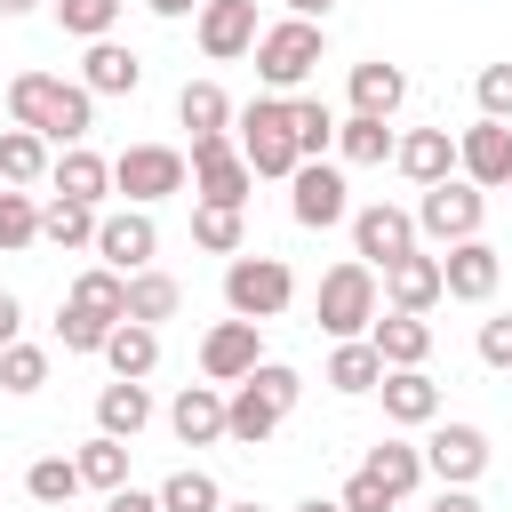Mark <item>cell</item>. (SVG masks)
<instances>
[{
	"instance_id": "cell-1",
	"label": "cell",
	"mask_w": 512,
	"mask_h": 512,
	"mask_svg": "<svg viewBox=\"0 0 512 512\" xmlns=\"http://www.w3.org/2000/svg\"><path fill=\"white\" fill-rule=\"evenodd\" d=\"M8 120L16 128H40L48 144H80L96 128V96L80 80H56V72H16L8 80Z\"/></svg>"
},
{
	"instance_id": "cell-2",
	"label": "cell",
	"mask_w": 512,
	"mask_h": 512,
	"mask_svg": "<svg viewBox=\"0 0 512 512\" xmlns=\"http://www.w3.org/2000/svg\"><path fill=\"white\" fill-rule=\"evenodd\" d=\"M296 392H304V376H296V368H280V360H256V368L232 384V400H224V440H240V448H264V440L280 432V416L296 408Z\"/></svg>"
},
{
	"instance_id": "cell-3",
	"label": "cell",
	"mask_w": 512,
	"mask_h": 512,
	"mask_svg": "<svg viewBox=\"0 0 512 512\" xmlns=\"http://www.w3.org/2000/svg\"><path fill=\"white\" fill-rule=\"evenodd\" d=\"M320 56H328V32H320L312 16H280V24L256 32V80H264L272 96L304 88V80L320 72Z\"/></svg>"
},
{
	"instance_id": "cell-4",
	"label": "cell",
	"mask_w": 512,
	"mask_h": 512,
	"mask_svg": "<svg viewBox=\"0 0 512 512\" xmlns=\"http://www.w3.org/2000/svg\"><path fill=\"white\" fill-rule=\"evenodd\" d=\"M240 152L256 176H296L304 152H296V128H288V96H248L240 104Z\"/></svg>"
},
{
	"instance_id": "cell-5",
	"label": "cell",
	"mask_w": 512,
	"mask_h": 512,
	"mask_svg": "<svg viewBox=\"0 0 512 512\" xmlns=\"http://www.w3.org/2000/svg\"><path fill=\"white\" fill-rule=\"evenodd\" d=\"M288 296H296V272H288L280 256H232V264H224V304H232L240 320H280Z\"/></svg>"
},
{
	"instance_id": "cell-6",
	"label": "cell",
	"mask_w": 512,
	"mask_h": 512,
	"mask_svg": "<svg viewBox=\"0 0 512 512\" xmlns=\"http://www.w3.org/2000/svg\"><path fill=\"white\" fill-rule=\"evenodd\" d=\"M320 328L344 344V336H368L376 328V264H336V272H320Z\"/></svg>"
},
{
	"instance_id": "cell-7",
	"label": "cell",
	"mask_w": 512,
	"mask_h": 512,
	"mask_svg": "<svg viewBox=\"0 0 512 512\" xmlns=\"http://www.w3.org/2000/svg\"><path fill=\"white\" fill-rule=\"evenodd\" d=\"M192 184H200V200H216V208H248L256 168H248V152H240L232 128H224V136H192Z\"/></svg>"
},
{
	"instance_id": "cell-8",
	"label": "cell",
	"mask_w": 512,
	"mask_h": 512,
	"mask_svg": "<svg viewBox=\"0 0 512 512\" xmlns=\"http://www.w3.org/2000/svg\"><path fill=\"white\" fill-rule=\"evenodd\" d=\"M480 216H488V200H480V184H472V176H440V184H424V200H416V232H424V240H440V248L472 240V232H480Z\"/></svg>"
},
{
	"instance_id": "cell-9",
	"label": "cell",
	"mask_w": 512,
	"mask_h": 512,
	"mask_svg": "<svg viewBox=\"0 0 512 512\" xmlns=\"http://www.w3.org/2000/svg\"><path fill=\"white\" fill-rule=\"evenodd\" d=\"M184 176H192V160H184L176 144H128V152L112 160V192H128L136 208H152V200L184 192Z\"/></svg>"
},
{
	"instance_id": "cell-10",
	"label": "cell",
	"mask_w": 512,
	"mask_h": 512,
	"mask_svg": "<svg viewBox=\"0 0 512 512\" xmlns=\"http://www.w3.org/2000/svg\"><path fill=\"white\" fill-rule=\"evenodd\" d=\"M408 248H416V216H408V208H392V200L352 208V256H360V264L384 272V264H400Z\"/></svg>"
},
{
	"instance_id": "cell-11",
	"label": "cell",
	"mask_w": 512,
	"mask_h": 512,
	"mask_svg": "<svg viewBox=\"0 0 512 512\" xmlns=\"http://www.w3.org/2000/svg\"><path fill=\"white\" fill-rule=\"evenodd\" d=\"M96 256L112 264V272H144L152 256H160V224H152V208H112V216H96Z\"/></svg>"
},
{
	"instance_id": "cell-12",
	"label": "cell",
	"mask_w": 512,
	"mask_h": 512,
	"mask_svg": "<svg viewBox=\"0 0 512 512\" xmlns=\"http://www.w3.org/2000/svg\"><path fill=\"white\" fill-rule=\"evenodd\" d=\"M256 328H264V320H240V312L216 320V328L200 336V376H208V384H240V376L264 360V336H256Z\"/></svg>"
},
{
	"instance_id": "cell-13",
	"label": "cell",
	"mask_w": 512,
	"mask_h": 512,
	"mask_svg": "<svg viewBox=\"0 0 512 512\" xmlns=\"http://www.w3.org/2000/svg\"><path fill=\"white\" fill-rule=\"evenodd\" d=\"M456 176H472L480 192H496V184H512V120H472L464 136H456Z\"/></svg>"
},
{
	"instance_id": "cell-14",
	"label": "cell",
	"mask_w": 512,
	"mask_h": 512,
	"mask_svg": "<svg viewBox=\"0 0 512 512\" xmlns=\"http://www.w3.org/2000/svg\"><path fill=\"white\" fill-rule=\"evenodd\" d=\"M424 472L472 488V480L488 472V432H480V424H432V440H424Z\"/></svg>"
},
{
	"instance_id": "cell-15",
	"label": "cell",
	"mask_w": 512,
	"mask_h": 512,
	"mask_svg": "<svg viewBox=\"0 0 512 512\" xmlns=\"http://www.w3.org/2000/svg\"><path fill=\"white\" fill-rule=\"evenodd\" d=\"M256 0H200V56L208 64H232V56H256Z\"/></svg>"
},
{
	"instance_id": "cell-16",
	"label": "cell",
	"mask_w": 512,
	"mask_h": 512,
	"mask_svg": "<svg viewBox=\"0 0 512 512\" xmlns=\"http://www.w3.org/2000/svg\"><path fill=\"white\" fill-rule=\"evenodd\" d=\"M288 184H296V200H288V208H296V224H304V232H328V224H344V216H352V200H344V168L304 160Z\"/></svg>"
},
{
	"instance_id": "cell-17",
	"label": "cell",
	"mask_w": 512,
	"mask_h": 512,
	"mask_svg": "<svg viewBox=\"0 0 512 512\" xmlns=\"http://www.w3.org/2000/svg\"><path fill=\"white\" fill-rule=\"evenodd\" d=\"M440 272H448V296H456V304H488L496 280H504V256L472 232V240H456V248L440 256Z\"/></svg>"
},
{
	"instance_id": "cell-18",
	"label": "cell",
	"mask_w": 512,
	"mask_h": 512,
	"mask_svg": "<svg viewBox=\"0 0 512 512\" xmlns=\"http://www.w3.org/2000/svg\"><path fill=\"white\" fill-rule=\"evenodd\" d=\"M384 296H392V312H432V304L448 296V272H440V256L408 248L400 264H384Z\"/></svg>"
},
{
	"instance_id": "cell-19",
	"label": "cell",
	"mask_w": 512,
	"mask_h": 512,
	"mask_svg": "<svg viewBox=\"0 0 512 512\" xmlns=\"http://www.w3.org/2000/svg\"><path fill=\"white\" fill-rule=\"evenodd\" d=\"M80 88H88V96H136V88H144V56L120 48V40H88V56H80Z\"/></svg>"
},
{
	"instance_id": "cell-20",
	"label": "cell",
	"mask_w": 512,
	"mask_h": 512,
	"mask_svg": "<svg viewBox=\"0 0 512 512\" xmlns=\"http://www.w3.org/2000/svg\"><path fill=\"white\" fill-rule=\"evenodd\" d=\"M392 160H400V176L424 192V184L456 176V136H448V128H408V136L392 144Z\"/></svg>"
},
{
	"instance_id": "cell-21",
	"label": "cell",
	"mask_w": 512,
	"mask_h": 512,
	"mask_svg": "<svg viewBox=\"0 0 512 512\" xmlns=\"http://www.w3.org/2000/svg\"><path fill=\"white\" fill-rule=\"evenodd\" d=\"M168 424H176V440H184V448L224 440V392H216V384H184V392L168 400Z\"/></svg>"
},
{
	"instance_id": "cell-22",
	"label": "cell",
	"mask_w": 512,
	"mask_h": 512,
	"mask_svg": "<svg viewBox=\"0 0 512 512\" xmlns=\"http://www.w3.org/2000/svg\"><path fill=\"white\" fill-rule=\"evenodd\" d=\"M48 184H56L64 200H88V208H96V200L112 192V160H104V152H88V144H64V152H56V168H48Z\"/></svg>"
},
{
	"instance_id": "cell-23",
	"label": "cell",
	"mask_w": 512,
	"mask_h": 512,
	"mask_svg": "<svg viewBox=\"0 0 512 512\" xmlns=\"http://www.w3.org/2000/svg\"><path fill=\"white\" fill-rule=\"evenodd\" d=\"M368 344L384 352V368H424V352H432V320H424V312H384V320L368 328Z\"/></svg>"
},
{
	"instance_id": "cell-24",
	"label": "cell",
	"mask_w": 512,
	"mask_h": 512,
	"mask_svg": "<svg viewBox=\"0 0 512 512\" xmlns=\"http://www.w3.org/2000/svg\"><path fill=\"white\" fill-rule=\"evenodd\" d=\"M376 392H384V416H392V424H432V416H440V384H432L424 368H384Z\"/></svg>"
},
{
	"instance_id": "cell-25",
	"label": "cell",
	"mask_w": 512,
	"mask_h": 512,
	"mask_svg": "<svg viewBox=\"0 0 512 512\" xmlns=\"http://www.w3.org/2000/svg\"><path fill=\"white\" fill-rule=\"evenodd\" d=\"M152 424V392L136 384V376H112L104 392H96V432H112V440H136Z\"/></svg>"
},
{
	"instance_id": "cell-26",
	"label": "cell",
	"mask_w": 512,
	"mask_h": 512,
	"mask_svg": "<svg viewBox=\"0 0 512 512\" xmlns=\"http://www.w3.org/2000/svg\"><path fill=\"white\" fill-rule=\"evenodd\" d=\"M104 360H112V376H136V384H144V376L160 368V328H152V320H120V328L104 336Z\"/></svg>"
},
{
	"instance_id": "cell-27",
	"label": "cell",
	"mask_w": 512,
	"mask_h": 512,
	"mask_svg": "<svg viewBox=\"0 0 512 512\" xmlns=\"http://www.w3.org/2000/svg\"><path fill=\"white\" fill-rule=\"evenodd\" d=\"M48 168L56 160H48V136L40 128H0V184L24 192V184H48Z\"/></svg>"
},
{
	"instance_id": "cell-28",
	"label": "cell",
	"mask_w": 512,
	"mask_h": 512,
	"mask_svg": "<svg viewBox=\"0 0 512 512\" xmlns=\"http://www.w3.org/2000/svg\"><path fill=\"white\" fill-rule=\"evenodd\" d=\"M400 96H408V72H400V64H352V112L392 120Z\"/></svg>"
},
{
	"instance_id": "cell-29",
	"label": "cell",
	"mask_w": 512,
	"mask_h": 512,
	"mask_svg": "<svg viewBox=\"0 0 512 512\" xmlns=\"http://www.w3.org/2000/svg\"><path fill=\"white\" fill-rule=\"evenodd\" d=\"M40 240H48V248H96V208L56 192V200L40 208Z\"/></svg>"
},
{
	"instance_id": "cell-30",
	"label": "cell",
	"mask_w": 512,
	"mask_h": 512,
	"mask_svg": "<svg viewBox=\"0 0 512 512\" xmlns=\"http://www.w3.org/2000/svg\"><path fill=\"white\" fill-rule=\"evenodd\" d=\"M64 304H80V312H96V320H128V272L96 264V272H80V280H72V296H64Z\"/></svg>"
},
{
	"instance_id": "cell-31",
	"label": "cell",
	"mask_w": 512,
	"mask_h": 512,
	"mask_svg": "<svg viewBox=\"0 0 512 512\" xmlns=\"http://www.w3.org/2000/svg\"><path fill=\"white\" fill-rule=\"evenodd\" d=\"M328 384H336V392H376V384H384V352H376L368 336H344L336 360H328Z\"/></svg>"
},
{
	"instance_id": "cell-32",
	"label": "cell",
	"mask_w": 512,
	"mask_h": 512,
	"mask_svg": "<svg viewBox=\"0 0 512 512\" xmlns=\"http://www.w3.org/2000/svg\"><path fill=\"white\" fill-rule=\"evenodd\" d=\"M176 120H184L192 136H224V120H232V96H224L216 80H184V96H176Z\"/></svg>"
},
{
	"instance_id": "cell-33",
	"label": "cell",
	"mask_w": 512,
	"mask_h": 512,
	"mask_svg": "<svg viewBox=\"0 0 512 512\" xmlns=\"http://www.w3.org/2000/svg\"><path fill=\"white\" fill-rule=\"evenodd\" d=\"M176 304H184V288H176L168 272H152V264L128 272V320H152V328H160V320H176Z\"/></svg>"
},
{
	"instance_id": "cell-34",
	"label": "cell",
	"mask_w": 512,
	"mask_h": 512,
	"mask_svg": "<svg viewBox=\"0 0 512 512\" xmlns=\"http://www.w3.org/2000/svg\"><path fill=\"white\" fill-rule=\"evenodd\" d=\"M72 464H80V480H88V488H104V496H112V488H128V440H112V432L80 440V456H72Z\"/></svg>"
},
{
	"instance_id": "cell-35",
	"label": "cell",
	"mask_w": 512,
	"mask_h": 512,
	"mask_svg": "<svg viewBox=\"0 0 512 512\" xmlns=\"http://www.w3.org/2000/svg\"><path fill=\"white\" fill-rule=\"evenodd\" d=\"M160 512H224V488H216V472H200V464L168 472V480H160Z\"/></svg>"
},
{
	"instance_id": "cell-36",
	"label": "cell",
	"mask_w": 512,
	"mask_h": 512,
	"mask_svg": "<svg viewBox=\"0 0 512 512\" xmlns=\"http://www.w3.org/2000/svg\"><path fill=\"white\" fill-rule=\"evenodd\" d=\"M288 128H296V152H304V160H320V152L336 144V128H344V120H336L320 96H288Z\"/></svg>"
},
{
	"instance_id": "cell-37",
	"label": "cell",
	"mask_w": 512,
	"mask_h": 512,
	"mask_svg": "<svg viewBox=\"0 0 512 512\" xmlns=\"http://www.w3.org/2000/svg\"><path fill=\"white\" fill-rule=\"evenodd\" d=\"M336 152H344L352 168H376V160H392V128L368 120V112H352V120L336 128Z\"/></svg>"
},
{
	"instance_id": "cell-38",
	"label": "cell",
	"mask_w": 512,
	"mask_h": 512,
	"mask_svg": "<svg viewBox=\"0 0 512 512\" xmlns=\"http://www.w3.org/2000/svg\"><path fill=\"white\" fill-rule=\"evenodd\" d=\"M192 240H200L208 256H240L248 224H240V208H216V200H200V208H192Z\"/></svg>"
},
{
	"instance_id": "cell-39",
	"label": "cell",
	"mask_w": 512,
	"mask_h": 512,
	"mask_svg": "<svg viewBox=\"0 0 512 512\" xmlns=\"http://www.w3.org/2000/svg\"><path fill=\"white\" fill-rule=\"evenodd\" d=\"M368 472H376L392 496H408V488L424 480V448H408V440H376V448H368Z\"/></svg>"
},
{
	"instance_id": "cell-40",
	"label": "cell",
	"mask_w": 512,
	"mask_h": 512,
	"mask_svg": "<svg viewBox=\"0 0 512 512\" xmlns=\"http://www.w3.org/2000/svg\"><path fill=\"white\" fill-rule=\"evenodd\" d=\"M72 488H88L72 456H32V472H24V496L32 504H72Z\"/></svg>"
},
{
	"instance_id": "cell-41",
	"label": "cell",
	"mask_w": 512,
	"mask_h": 512,
	"mask_svg": "<svg viewBox=\"0 0 512 512\" xmlns=\"http://www.w3.org/2000/svg\"><path fill=\"white\" fill-rule=\"evenodd\" d=\"M56 24H64L72 40H112V24H120V0H56Z\"/></svg>"
},
{
	"instance_id": "cell-42",
	"label": "cell",
	"mask_w": 512,
	"mask_h": 512,
	"mask_svg": "<svg viewBox=\"0 0 512 512\" xmlns=\"http://www.w3.org/2000/svg\"><path fill=\"white\" fill-rule=\"evenodd\" d=\"M112 328H120V320H96V312H80V304L56 312V344H64V352H104Z\"/></svg>"
},
{
	"instance_id": "cell-43",
	"label": "cell",
	"mask_w": 512,
	"mask_h": 512,
	"mask_svg": "<svg viewBox=\"0 0 512 512\" xmlns=\"http://www.w3.org/2000/svg\"><path fill=\"white\" fill-rule=\"evenodd\" d=\"M48 384V352L40 344H8L0 352V392H40Z\"/></svg>"
},
{
	"instance_id": "cell-44",
	"label": "cell",
	"mask_w": 512,
	"mask_h": 512,
	"mask_svg": "<svg viewBox=\"0 0 512 512\" xmlns=\"http://www.w3.org/2000/svg\"><path fill=\"white\" fill-rule=\"evenodd\" d=\"M32 240H40L32 192H0V256H8V248H32Z\"/></svg>"
},
{
	"instance_id": "cell-45",
	"label": "cell",
	"mask_w": 512,
	"mask_h": 512,
	"mask_svg": "<svg viewBox=\"0 0 512 512\" xmlns=\"http://www.w3.org/2000/svg\"><path fill=\"white\" fill-rule=\"evenodd\" d=\"M472 96H480V112H488V120H512V64H480Z\"/></svg>"
},
{
	"instance_id": "cell-46",
	"label": "cell",
	"mask_w": 512,
	"mask_h": 512,
	"mask_svg": "<svg viewBox=\"0 0 512 512\" xmlns=\"http://www.w3.org/2000/svg\"><path fill=\"white\" fill-rule=\"evenodd\" d=\"M392 504H400V496H392V488H384V480H376L368 464H360V472L344 480V512H392Z\"/></svg>"
},
{
	"instance_id": "cell-47",
	"label": "cell",
	"mask_w": 512,
	"mask_h": 512,
	"mask_svg": "<svg viewBox=\"0 0 512 512\" xmlns=\"http://www.w3.org/2000/svg\"><path fill=\"white\" fill-rule=\"evenodd\" d=\"M480 360L488 368H512V320H480Z\"/></svg>"
},
{
	"instance_id": "cell-48",
	"label": "cell",
	"mask_w": 512,
	"mask_h": 512,
	"mask_svg": "<svg viewBox=\"0 0 512 512\" xmlns=\"http://www.w3.org/2000/svg\"><path fill=\"white\" fill-rule=\"evenodd\" d=\"M424 512H488V504H480L472 488H456V480H440V496H432Z\"/></svg>"
},
{
	"instance_id": "cell-49",
	"label": "cell",
	"mask_w": 512,
	"mask_h": 512,
	"mask_svg": "<svg viewBox=\"0 0 512 512\" xmlns=\"http://www.w3.org/2000/svg\"><path fill=\"white\" fill-rule=\"evenodd\" d=\"M104 512H160V488H152V496H144V488H112Z\"/></svg>"
},
{
	"instance_id": "cell-50",
	"label": "cell",
	"mask_w": 512,
	"mask_h": 512,
	"mask_svg": "<svg viewBox=\"0 0 512 512\" xmlns=\"http://www.w3.org/2000/svg\"><path fill=\"white\" fill-rule=\"evenodd\" d=\"M8 344H16V296L0 288V352H8Z\"/></svg>"
},
{
	"instance_id": "cell-51",
	"label": "cell",
	"mask_w": 512,
	"mask_h": 512,
	"mask_svg": "<svg viewBox=\"0 0 512 512\" xmlns=\"http://www.w3.org/2000/svg\"><path fill=\"white\" fill-rule=\"evenodd\" d=\"M144 8H152V16H168V24H176V16H192V8H200V0H144Z\"/></svg>"
},
{
	"instance_id": "cell-52",
	"label": "cell",
	"mask_w": 512,
	"mask_h": 512,
	"mask_svg": "<svg viewBox=\"0 0 512 512\" xmlns=\"http://www.w3.org/2000/svg\"><path fill=\"white\" fill-rule=\"evenodd\" d=\"M328 8H336V0H288V16H312V24H320Z\"/></svg>"
},
{
	"instance_id": "cell-53",
	"label": "cell",
	"mask_w": 512,
	"mask_h": 512,
	"mask_svg": "<svg viewBox=\"0 0 512 512\" xmlns=\"http://www.w3.org/2000/svg\"><path fill=\"white\" fill-rule=\"evenodd\" d=\"M296 512H344V496H304Z\"/></svg>"
},
{
	"instance_id": "cell-54",
	"label": "cell",
	"mask_w": 512,
	"mask_h": 512,
	"mask_svg": "<svg viewBox=\"0 0 512 512\" xmlns=\"http://www.w3.org/2000/svg\"><path fill=\"white\" fill-rule=\"evenodd\" d=\"M24 8H40V0H0V16H24Z\"/></svg>"
},
{
	"instance_id": "cell-55",
	"label": "cell",
	"mask_w": 512,
	"mask_h": 512,
	"mask_svg": "<svg viewBox=\"0 0 512 512\" xmlns=\"http://www.w3.org/2000/svg\"><path fill=\"white\" fill-rule=\"evenodd\" d=\"M224 512H264V504H256V496H248V504H224Z\"/></svg>"
}]
</instances>
